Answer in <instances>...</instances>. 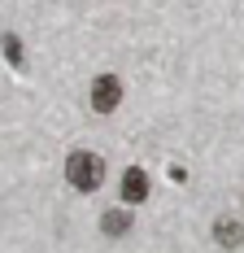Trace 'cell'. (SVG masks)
<instances>
[{
	"instance_id": "cell-3",
	"label": "cell",
	"mask_w": 244,
	"mask_h": 253,
	"mask_svg": "<svg viewBox=\"0 0 244 253\" xmlns=\"http://www.w3.org/2000/svg\"><path fill=\"white\" fill-rule=\"evenodd\" d=\"M122 201H126V205L148 201V175L140 170V166H131V170L122 175Z\"/></svg>"
},
{
	"instance_id": "cell-2",
	"label": "cell",
	"mask_w": 244,
	"mask_h": 253,
	"mask_svg": "<svg viewBox=\"0 0 244 253\" xmlns=\"http://www.w3.org/2000/svg\"><path fill=\"white\" fill-rule=\"evenodd\" d=\"M118 105H122L118 75H96V79H92V109H96V114H114Z\"/></svg>"
},
{
	"instance_id": "cell-1",
	"label": "cell",
	"mask_w": 244,
	"mask_h": 253,
	"mask_svg": "<svg viewBox=\"0 0 244 253\" xmlns=\"http://www.w3.org/2000/svg\"><path fill=\"white\" fill-rule=\"evenodd\" d=\"M66 179H70L79 192H96L100 179H105V162H100L96 153H87V149H74L66 157Z\"/></svg>"
},
{
	"instance_id": "cell-4",
	"label": "cell",
	"mask_w": 244,
	"mask_h": 253,
	"mask_svg": "<svg viewBox=\"0 0 244 253\" xmlns=\"http://www.w3.org/2000/svg\"><path fill=\"white\" fill-rule=\"evenodd\" d=\"M214 245H222V249H240L244 245L240 218H218V223H214Z\"/></svg>"
},
{
	"instance_id": "cell-6",
	"label": "cell",
	"mask_w": 244,
	"mask_h": 253,
	"mask_svg": "<svg viewBox=\"0 0 244 253\" xmlns=\"http://www.w3.org/2000/svg\"><path fill=\"white\" fill-rule=\"evenodd\" d=\"M0 48H4V57H9L13 66H22V40H18V35H0Z\"/></svg>"
},
{
	"instance_id": "cell-5",
	"label": "cell",
	"mask_w": 244,
	"mask_h": 253,
	"mask_svg": "<svg viewBox=\"0 0 244 253\" xmlns=\"http://www.w3.org/2000/svg\"><path fill=\"white\" fill-rule=\"evenodd\" d=\"M100 231H105V236H126V231H131V214H126V210H109V214L100 218Z\"/></svg>"
}]
</instances>
